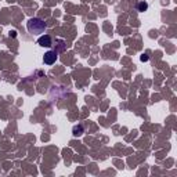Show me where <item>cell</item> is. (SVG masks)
<instances>
[{
	"label": "cell",
	"mask_w": 177,
	"mask_h": 177,
	"mask_svg": "<svg viewBox=\"0 0 177 177\" xmlns=\"http://www.w3.org/2000/svg\"><path fill=\"white\" fill-rule=\"evenodd\" d=\"M26 28H28L29 33L40 35V33H44V31H46V22L40 18H31L26 24Z\"/></svg>",
	"instance_id": "6da1fadb"
},
{
	"label": "cell",
	"mask_w": 177,
	"mask_h": 177,
	"mask_svg": "<svg viewBox=\"0 0 177 177\" xmlns=\"http://www.w3.org/2000/svg\"><path fill=\"white\" fill-rule=\"evenodd\" d=\"M57 51L55 50H50V51H47L46 54L43 55V62L46 64V65H53L55 61H57Z\"/></svg>",
	"instance_id": "7a4b0ae2"
},
{
	"label": "cell",
	"mask_w": 177,
	"mask_h": 177,
	"mask_svg": "<svg viewBox=\"0 0 177 177\" xmlns=\"http://www.w3.org/2000/svg\"><path fill=\"white\" fill-rule=\"evenodd\" d=\"M37 43H39V46H42V47H51V46H53L51 37L49 36V35H43V36H40L39 40H37Z\"/></svg>",
	"instance_id": "3957f363"
},
{
	"label": "cell",
	"mask_w": 177,
	"mask_h": 177,
	"mask_svg": "<svg viewBox=\"0 0 177 177\" xmlns=\"http://www.w3.org/2000/svg\"><path fill=\"white\" fill-rule=\"evenodd\" d=\"M137 10L141 11V13H144V11L148 10V3H145V1H140L137 4Z\"/></svg>",
	"instance_id": "277c9868"
},
{
	"label": "cell",
	"mask_w": 177,
	"mask_h": 177,
	"mask_svg": "<svg viewBox=\"0 0 177 177\" xmlns=\"http://www.w3.org/2000/svg\"><path fill=\"white\" fill-rule=\"evenodd\" d=\"M83 134V127L80 126H75L73 127V136H76V137H79V136H82Z\"/></svg>",
	"instance_id": "5b68a950"
},
{
	"label": "cell",
	"mask_w": 177,
	"mask_h": 177,
	"mask_svg": "<svg viewBox=\"0 0 177 177\" xmlns=\"http://www.w3.org/2000/svg\"><path fill=\"white\" fill-rule=\"evenodd\" d=\"M148 55H147V54H143V55H141V57H140V60H141V61H143V62H147V61H148Z\"/></svg>",
	"instance_id": "8992f818"
},
{
	"label": "cell",
	"mask_w": 177,
	"mask_h": 177,
	"mask_svg": "<svg viewBox=\"0 0 177 177\" xmlns=\"http://www.w3.org/2000/svg\"><path fill=\"white\" fill-rule=\"evenodd\" d=\"M10 36H13V37H15V32L13 31V32H10Z\"/></svg>",
	"instance_id": "52a82bcc"
}]
</instances>
